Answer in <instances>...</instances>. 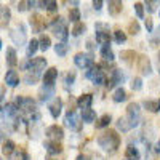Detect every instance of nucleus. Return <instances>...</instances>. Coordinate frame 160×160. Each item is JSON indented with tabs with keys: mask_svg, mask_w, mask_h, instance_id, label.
Returning a JSON list of instances; mask_svg holds the SVG:
<instances>
[{
	"mask_svg": "<svg viewBox=\"0 0 160 160\" xmlns=\"http://www.w3.org/2000/svg\"><path fill=\"white\" fill-rule=\"evenodd\" d=\"M13 104L18 108L19 114L28 120V122H37V120H40V112L37 111V104L32 98H29V96H16Z\"/></svg>",
	"mask_w": 160,
	"mask_h": 160,
	"instance_id": "nucleus-1",
	"label": "nucleus"
},
{
	"mask_svg": "<svg viewBox=\"0 0 160 160\" xmlns=\"http://www.w3.org/2000/svg\"><path fill=\"white\" fill-rule=\"evenodd\" d=\"M22 68L26 69V83L34 85L37 83V80L42 75V71L47 68V59L45 58H34V59H28V62L22 64Z\"/></svg>",
	"mask_w": 160,
	"mask_h": 160,
	"instance_id": "nucleus-2",
	"label": "nucleus"
},
{
	"mask_svg": "<svg viewBox=\"0 0 160 160\" xmlns=\"http://www.w3.org/2000/svg\"><path fill=\"white\" fill-rule=\"evenodd\" d=\"M98 144H99V148H102L104 151L115 152L118 149V146H120V136L117 135L115 130H108L98 138Z\"/></svg>",
	"mask_w": 160,
	"mask_h": 160,
	"instance_id": "nucleus-3",
	"label": "nucleus"
},
{
	"mask_svg": "<svg viewBox=\"0 0 160 160\" xmlns=\"http://www.w3.org/2000/svg\"><path fill=\"white\" fill-rule=\"evenodd\" d=\"M51 31H53V34H55L58 38H61V42H66V40H68V37H69L68 24H66V21H64L61 16H58V18L53 19V22H51Z\"/></svg>",
	"mask_w": 160,
	"mask_h": 160,
	"instance_id": "nucleus-4",
	"label": "nucleus"
},
{
	"mask_svg": "<svg viewBox=\"0 0 160 160\" xmlns=\"http://www.w3.org/2000/svg\"><path fill=\"white\" fill-rule=\"evenodd\" d=\"M10 38L13 40V43L15 45H24L26 43V40H28V35H26V28H24V24L19 22L16 28H13L10 31Z\"/></svg>",
	"mask_w": 160,
	"mask_h": 160,
	"instance_id": "nucleus-5",
	"label": "nucleus"
},
{
	"mask_svg": "<svg viewBox=\"0 0 160 160\" xmlns=\"http://www.w3.org/2000/svg\"><path fill=\"white\" fill-rule=\"evenodd\" d=\"M127 118L131 123V127H136L141 120V109L138 102H130L127 108Z\"/></svg>",
	"mask_w": 160,
	"mask_h": 160,
	"instance_id": "nucleus-6",
	"label": "nucleus"
},
{
	"mask_svg": "<svg viewBox=\"0 0 160 160\" xmlns=\"http://www.w3.org/2000/svg\"><path fill=\"white\" fill-rule=\"evenodd\" d=\"M74 62H75L77 68H80V69H90L91 66H95L93 56L87 55V53H77L75 58H74Z\"/></svg>",
	"mask_w": 160,
	"mask_h": 160,
	"instance_id": "nucleus-7",
	"label": "nucleus"
},
{
	"mask_svg": "<svg viewBox=\"0 0 160 160\" xmlns=\"http://www.w3.org/2000/svg\"><path fill=\"white\" fill-rule=\"evenodd\" d=\"M64 125L71 130H75V131H78L82 128V122H80V118L77 117V114L74 111H68V114L64 117Z\"/></svg>",
	"mask_w": 160,
	"mask_h": 160,
	"instance_id": "nucleus-8",
	"label": "nucleus"
},
{
	"mask_svg": "<svg viewBox=\"0 0 160 160\" xmlns=\"http://www.w3.org/2000/svg\"><path fill=\"white\" fill-rule=\"evenodd\" d=\"M136 66H138V71L142 74V75H149L151 72H152V64H151V59L146 56V55H141V56H138V62H136Z\"/></svg>",
	"mask_w": 160,
	"mask_h": 160,
	"instance_id": "nucleus-9",
	"label": "nucleus"
},
{
	"mask_svg": "<svg viewBox=\"0 0 160 160\" xmlns=\"http://www.w3.org/2000/svg\"><path fill=\"white\" fill-rule=\"evenodd\" d=\"M47 136H48V141H61L64 136V130L58 125H51L47 128Z\"/></svg>",
	"mask_w": 160,
	"mask_h": 160,
	"instance_id": "nucleus-10",
	"label": "nucleus"
},
{
	"mask_svg": "<svg viewBox=\"0 0 160 160\" xmlns=\"http://www.w3.org/2000/svg\"><path fill=\"white\" fill-rule=\"evenodd\" d=\"M56 78H58V69L56 68L47 69L45 75H43V87H55Z\"/></svg>",
	"mask_w": 160,
	"mask_h": 160,
	"instance_id": "nucleus-11",
	"label": "nucleus"
},
{
	"mask_svg": "<svg viewBox=\"0 0 160 160\" xmlns=\"http://www.w3.org/2000/svg\"><path fill=\"white\" fill-rule=\"evenodd\" d=\"M11 19V10L5 5H0V29L7 28Z\"/></svg>",
	"mask_w": 160,
	"mask_h": 160,
	"instance_id": "nucleus-12",
	"label": "nucleus"
},
{
	"mask_svg": "<svg viewBox=\"0 0 160 160\" xmlns=\"http://www.w3.org/2000/svg\"><path fill=\"white\" fill-rule=\"evenodd\" d=\"M29 22L32 26V31L34 32H42L45 29V21H43V18L40 16V15H32L31 19H29Z\"/></svg>",
	"mask_w": 160,
	"mask_h": 160,
	"instance_id": "nucleus-13",
	"label": "nucleus"
},
{
	"mask_svg": "<svg viewBox=\"0 0 160 160\" xmlns=\"http://www.w3.org/2000/svg\"><path fill=\"white\" fill-rule=\"evenodd\" d=\"M48 109H50V114H51L53 118H58L59 114H61V109H62V101H61V98H55V99H53V101L50 102V106H48Z\"/></svg>",
	"mask_w": 160,
	"mask_h": 160,
	"instance_id": "nucleus-14",
	"label": "nucleus"
},
{
	"mask_svg": "<svg viewBox=\"0 0 160 160\" xmlns=\"http://www.w3.org/2000/svg\"><path fill=\"white\" fill-rule=\"evenodd\" d=\"M123 80H125V77H123V74L120 72L118 69H114L112 71V77L106 82V87L108 88H112L114 85H118V83H123Z\"/></svg>",
	"mask_w": 160,
	"mask_h": 160,
	"instance_id": "nucleus-15",
	"label": "nucleus"
},
{
	"mask_svg": "<svg viewBox=\"0 0 160 160\" xmlns=\"http://www.w3.org/2000/svg\"><path fill=\"white\" fill-rule=\"evenodd\" d=\"M5 83L8 87H13V88L18 87L19 85V75H18V72L13 71V69L7 71V74H5Z\"/></svg>",
	"mask_w": 160,
	"mask_h": 160,
	"instance_id": "nucleus-16",
	"label": "nucleus"
},
{
	"mask_svg": "<svg viewBox=\"0 0 160 160\" xmlns=\"http://www.w3.org/2000/svg\"><path fill=\"white\" fill-rule=\"evenodd\" d=\"M45 149L50 155H56L59 152H62V146L59 141H47L45 142Z\"/></svg>",
	"mask_w": 160,
	"mask_h": 160,
	"instance_id": "nucleus-17",
	"label": "nucleus"
},
{
	"mask_svg": "<svg viewBox=\"0 0 160 160\" xmlns=\"http://www.w3.org/2000/svg\"><path fill=\"white\" fill-rule=\"evenodd\" d=\"M51 96H55V87H42V88H40V91H38V99L42 101V102L48 101Z\"/></svg>",
	"mask_w": 160,
	"mask_h": 160,
	"instance_id": "nucleus-18",
	"label": "nucleus"
},
{
	"mask_svg": "<svg viewBox=\"0 0 160 160\" xmlns=\"http://www.w3.org/2000/svg\"><path fill=\"white\" fill-rule=\"evenodd\" d=\"M93 102V95H90V93H87V95H82L78 99H77V106L80 109H90V106Z\"/></svg>",
	"mask_w": 160,
	"mask_h": 160,
	"instance_id": "nucleus-19",
	"label": "nucleus"
},
{
	"mask_svg": "<svg viewBox=\"0 0 160 160\" xmlns=\"http://www.w3.org/2000/svg\"><path fill=\"white\" fill-rule=\"evenodd\" d=\"M5 58H7V64L10 66V68H15V66L18 64V56H16L15 48H7V55H5Z\"/></svg>",
	"mask_w": 160,
	"mask_h": 160,
	"instance_id": "nucleus-20",
	"label": "nucleus"
},
{
	"mask_svg": "<svg viewBox=\"0 0 160 160\" xmlns=\"http://www.w3.org/2000/svg\"><path fill=\"white\" fill-rule=\"evenodd\" d=\"M142 106L149 112H158L160 111V99H146L142 102Z\"/></svg>",
	"mask_w": 160,
	"mask_h": 160,
	"instance_id": "nucleus-21",
	"label": "nucleus"
},
{
	"mask_svg": "<svg viewBox=\"0 0 160 160\" xmlns=\"http://www.w3.org/2000/svg\"><path fill=\"white\" fill-rule=\"evenodd\" d=\"M15 151H16V144L13 142L11 139H7V141H3V146H2V152H3V155H7V157H11Z\"/></svg>",
	"mask_w": 160,
	"mask_h": 160,
	"instance_id": "nucleus-22",
	"label": "nucleus"
},
{
	"mask_svg": "<svg viewBox=\"0 0 160 160\" xmlns=\"http://www.w3.org/2000/svg\"><path fill=\"white\" fill-rule=\"evenodd\" d=\"M109 15H118L120 11H122V8H123V3L120 2V0H111L109 2Z\"/></svg>",
	"mask_w": 160,
	"mask_h": 160,
	"instance_id": "nucleus-23",
	"label": "nucleus"
},
{
	"mask_svg": "<svg viewBox=\"0 0 160 160\" xmlns=\"http://www.w3.org/2000/svg\"><path fill=\"white\" fill-rule=\"evenodd\" d=\"M96 40L104 47V45H109L111 43V35L109 31H96Z\"/></svg>",
	"mask_w": 160,
	"mask_h": 160,
	"instance_id": "nucleus-24",
	"label": "nucleus"
},
{
	"mask_svg": "<svg viewBox=\"0 0 160 160\" xmlns=\"http://www.w3.org/2000/svg\"><path fill=\"white\" fill-rule=\"evenodd\" d=\"M120 58H122V61H125L127 64H133L138 56H136V53L133 50H125V51L120 53Z\"/></svg>",
	"mask_w": 160,
	"mask_h": 160,
	"instance_id": "nucleus-25",
	"label": "nucleus"
},
{
	"mask_svg": "<svg viewBox=\"0 0 160 160\" xmlns=\"http://www.w3.org/2000/svg\"><path fill=\"white\" fill-rule=\"evenodd\" d=\"M95 118H96V112L93 111L91 108L90 109H83L82 111V120L85 123H91V122H95Z\"/></svg>",
	"mask_w": 160,
	"mask_h": 160,
	"instance_id": "nucleus-26",
	"label": "nucleus"
},
{
	"mask_svg": "<svg viewBox=\"0 0 160 160\" xmlns=\"http://www.w3.org/2000/svg\"><path fill=\"white\" fill-rule=\"evenodd\" d=\"M101 58L104 59V61H114V51H112V48L109 47V45H104L102 48H101Z\"/></svg>",
	"mask_w": 160,
	"mask_h": 160,
	"instance_id": "nucleus-27",
	"label": "nucleus"
},
{
	"mask_svg": "<svg viewBox=\"0 0 160 160\" xmlns=\"http://www.w3.org/2000/svg\"><path fill=\"white\" fill-rule=\"evenodd\" d=\"M37 50H38V40L32 38L31 42H29V45H28V50H26V55H28L29 59H32V56L35 55V51H37Z\"/></svg>",
	"mask_w": 160,
	"mask_h": 160,
	"instance_id": "nucleus-28",
	"label": "nucleus"
},
{
	"mask_svg": "<svg viewBox=\"0 0 160 160\" xmlns=\"http://www.w3.org/2000/svg\"><path fill=\"white\" fill-rule=\"evenodd\" d=\"M125 157L127 160H138L139 158V151L135 148V146H128L125 151Z\"/></svg>",
	"mask_w": 160,
	"mask_h": 160,
	"instance_id": "nucleus-29",
	"label": "nucleus"
},
{
	"mask_svg": "<svg viewBox=\"0 0 160 160\" xmlns=\"http://www.w3.org/2000/svg\"><path fill=\"white\" fill-rule=\"evenodd\" d=\"M117 128H118V130H122V131L125 133V131H130L133 127H131V123L128 122V118H127V117H120V118L117 120Z\"/></svg>",
	"mask_w": 160,
	"mask_h": 160,
	"instance_id": "nucleus-30",
	"label": "nucleus"
},
{
	"mask_svg": "<svg viewBox=\"0 0 160 160\" xmlns=\"http://www.w3.org/2000/svg\"><path fill=\"white\" fill-rule=\"evenodd\" d=\"M112 99L115 101V102H122V101H125L127 99V91L120 87V88H117L115 91H114V96H112Z\"/></svg>",
	"mask_w": 160,
	"mask_h": 160,
	"instance_id": "nucleus-31",
	"label": "nucleus"
},
{
	"mask_svg": "<svg viewBox=\"0 0 160 160\" xmlns=\"http://www.w3.org/2000/svg\"><path fill=\"white\" fill-rule=\"evenodd\" d=\"M91 80H93V83H95V85H104V83H106V75H104L102 71L98 69V71L95 72V75L91 77Z\"/></svg>",
	"mask_w": 160,
	"mask_h": 160,
	"instance_id": "nucleus-32",
	"label": "nucleus"
},
{
	"mask_svg": "<svg viewBox=\"0 0 160 160\" xmlns=\"http://www.w3.org/2000/svg\"><path fill=\"white\" fill-rule=\"evenodd\" d=\"M50 45H51V38H50L48 35H45V34L40 35V40H38V48L45 51V50H48V48H50Z\"/></svg>",
	"mask_w": 160,
	"mask_h": 160,
	"instance_id": "nucleus-33",
	"label": "nucleus"
},
{
	"mask_svg": "<svg viewBox=\"0 0 160 160\" xmlns=\"http://www.w3.org/2000/svg\"><path fill=\"white\" fill-rule=\"evenodd\" d=\"M10 160H29V155L24 149H16L13 152V155L10 157Z\"/></svg>",
	"mask_w": 160,
	"mask_h": 160,
	"instance_id": "nucleus-34",
	"label": "nucleus"
},
{
	"mask_svg": "<svg viewBox=\"0 0 160 160\" xmlns=\"http://www.w3.org/2000/svg\"><path fill=\"white\" fill-rule=\"evenodd\" d=\"M68 50H69V45L66 43V42H59V43L55 45V51H56V55H58V56H66Z\"/></svg>",
	"mask_w": 160,
	"mask_h": 160,
	"instance_id": "nucleus-35",
	"label": "nucleus"
},
{
	"mask_svg": "<svg viewBox=\"0 0 160 160\" xmlns=\"http://www.w3.org/2000/svg\"><path fill=\"white\" fill-rule=\"evenodd\" d=\"M85 31H87V26H85L83 22H77V24H74V28H72L71 32H72L74 37H78L80 34H83Z\"/></svg>",
	"mask_w": 160,
	"mask_h": 160,
	"instance_id": "nucleus-36",
	"label": "nucleus"
},
{
	"mask_svg": "<svg viewBox=\"0 0 160 160\" xmlns=\"http://www.w3.org/2000/svg\"><path fill=\"white\" fill-rule=\"evenodd\" d=\"M139 31H141V26H139V22H138L136 19L130 21V24H128V32H130L131 35H136Z\"/></svg>",
	"mask_w": 160,
	"mask_h": 160,
	"instance_id": "nucleus-37",
	"label": "nucleus"
},
{
	"mask_svg": "<svg viewBox=\"0 0 160 160\" xmlns=\"http://www.w3.org/2000/svg\"><path fill=\"white\" fill-rule=\"evenodd\" d=\"M111 115L109 114H106V115H102L98 122H96V128H104V127H109V123H111Z\"/></svg>",
	"mask_w": 160,
	"mask_h": 160,
	"instance_id": "nucleus-38",
	"label": "nucleus"
},
{
	"mask_svg": "<svg viewBox=\"0 0 160 160\" xmlns=\"http://www.w3.org/2000/svg\"><path fill=\"white\" fill-rule=\"evenodd\" d=\"M74 82H75V72H74V71H71V72H68V74H66V77H64V83H66V88L72 87V85H74Z\"/></svg>",
	"mask_w": 160,
	"mask_h": 160,
	"instance_id": "nucleus-39",
	"label": "nucleus"
},
{
	"mask_svg": "<svg viewBox=\"0 0 160 160\" xmlns=\"http://www.w3.org/2000/svg\"><path fill=\"white\" fill-rule=\"evenodd\" d=\"M69 19H71L74 24L80 22V21H78V19H80V10H78V8H72V10H69Z\"/></svg>",
	"mask_w": 160,
	"mask_h": 160,
	"instance_id": "nucleus-40",
	"label": "nucleus"
},
{
	"mask_svg": "<svg viewBox=\"0 0 160 160\" xmlns=\"http://www.w3.org/2000/svg\"><path fill=\"white\" fill-rule=\"evenodd\" d=\"M158 42H160V26H157L155 32H152V35H151V45L155 47V45H158Z\"/></svg>",
	"mask_w": 160,
	"mask_h": 160,
	"instance_id": "nucleus-41",
	"label": "nucleus"
},
{
	"mask_svg": "<svg viewBox=\"0 0 160 160\" xmlns=\"http://www.w3.org/2000/svg\"><path fill=\"white\" fill-rule=\"evenodd\" d=\"M114 38H115V42H117V43H123L125 40H127V34L122 32L120 29H117V31L114 32Z\"/></svg>",
	"mask_w": 160,
	"mask_h": 160,
	"instance_id": "nucleus-42",
	"label": "nucleus"
},
{
	"mask_svg": "<svg viewBox=\"0 0 160 160\" xmlns=\"http://www.w3.org/2000/svg\"><path fill=\"white\" fill-rule=\"evenodd\" d=\"M133 7H135L136 16H138L139 19H142V18H144V5H142V3H139V2H136V3L133 5Z\"/></svg>",
	"mask_w": 160,
	"mask_h": 160,
	"instance_id": "nucleus-43",
	"label": "nucleus"
},
{
	"mask_svg": "<svg viewBox=\"0 0 160 160\" xmlns=\"http://www.w3.org/2000/svg\"><path fill=\"white\" fill-rule=\"evenodd\" d=\"M43 8H47L48 11H55L58 8V3L53 2V0H45V2H43Z\"/></svg>",
	"mask_w": 160,
	"mask_h": 160,
	"instance_id": "nucleus-44",
	"label": "nucleus"
},
{
	"mask_svg": "<svg viewBox=\"0 0 160 160\" xmlns=\"http://www.w3.org/2000/svg\"><path fill=\"white\" fill-rule=\"evenodd\" d=\"M131 88L135 90V91L141 90V88H142V80H141L139 77H136V78H133V82H131Z\"/></svg>",
	"mask_w": 160,
	"mask_h": 160,
	"instance_id": "nucleus-45",
	"label": "nucleus"
},
{
	"mask_svg": "<svg viewBox=\"0 0 160 160\" xmlns=\"http://www.w3.org/2000/svg\"><path fill=\"white\" fill-rule=\"evenodd\" d=\"M157 5H158L157 2H151V0H149V2H146V8H148V11H149V13H154Z\"/></svg>",
	"mask_w": 160,
	"mask_h": 160,
	"instance_id": "nucleus-46",
	"label": "nucleus"
},
{
	"mask_svg": "<svg viewBox=\"0 0 160 160\" xmlns=\"http://www.w3.org/2000/svg\"><path fill=\"white\" fill-rule=\"evenodd\" d=\"M144 24H146V29H148V32H152V29H154V26H152V19H151V18H148Z\"/></svg>",
	"mask_w": 160,
	"mask_h": 160,
	"instance_id": "nucleus-47",
	"label": "nucleus"
},
{
	"mask_svg": "<svg viewBox=\"0 0 160 160\" xmlns=\"http://www.w3.org/2000/svg\"><path fill=\"white\" fill-rule=\"evenodd\" d=\"M93 8H95L96 11H99L102 8V2H101V0H95V2H93Z\"/></svg>",
	"mask_w": 160,
	"mask_h": 160,
	"instance_id": "nucleus-48",
	"label": "nucleus"
},
{
	"mask_svg": "<svg viewBox=\"0 0 160 160\" xmlns=\"http://www.w3.org/2000/svg\"><path fill=\"white\" fill-rule=\"evenodd\" d=\"M28 5H29V2H19L18 10H19V11H26V10H28Z\"/></svg>",
	"mask_w": 160,
	"mask_h": 160,
	"instance_id": "nucleus-49",
	"label": "nucleus"
},
{
	"mask_svg": "<svg viewBox=\"0 0 160 160\" xmlns=\"http://www.w3.org/2000/svg\"><path fill=\"white\" fill-rule=\"evenodd\" d=\"M5 93H7V91H5V87H3V85H0V102L3 101V98H5Z\"/></svg>",
	"mask_w": 160,
	"mask_h": 160,
	"instance_id": "nucleus-50",
	"label": "nucleus"
},
{
	"mask_svg": "<svg viewBox=\"0 0 160 160\" xmlns=\"http://www.w3.org/2000/svg\"><path fill=\"white\" fill-rule=\"evenodd\" d=\"M75 160H90V158H88L87 155H83V154H80V155H78V157H77Z\"/></svg>",
	"mask_w": 160,
	"mask_h": 160,
	"instance_id": "nucleus-51",
	"label": "nucleus"
},
{
	"mask_svg": "<svg viewBox=\"0 0 160 160\" xmlns=\"http://www.w3.org/2000/svg\"><path fill=\"white\" fill-rule=\"evenodd\" d=\"M155 149H157V152H160V139L157 141V148H155Z\"/></svg>",
	"mask_w": 160,
	"mask_h": 160,
	"instance_id": "nucleus-52",
	"label": "nucleus"
},
{
	"mask_svg": "<svg viewBox=\"0 0 160 160\" xmlns=\"http://www.w3.org/2000/svg\"><path fill=\"white\" fill-rule=\"evenodd\" d=\"M2 114H3V109H2V108H0V117H2Z\"/></svg>",
	"mask_w": 160,
	"mask_h": 160,
	"instance_id": "nucleus-53",
	"label": "nucleus"
},
{
	"mask_svg": "<svg viewBox=\"0 0 160 160\" xmlns=\"http://www.w3.org/2000/svg\"><path fill=\"white\" fill-rule=\"evenodd\" d=\"M0 50H2V38H0Z\"/></svg>",
	"mask_w": 160,
	"mask_h": 160,
	"instance_id": "nucleus-54",
	"label": "nucleus"
},
{
	"mask_svg": "<svg viewBox=\"0 0 160 160\" xmlns=\"http://www.w3.org/2000/svg\"><path fill=\"white\" fill-rule=\"evenodd\" d=\"M47 160H55V158H53V157H48V158H47Z\"/></svg>",
	"mask_w": 160,
	"mask_h": 160,
	"instance_id": "nucleus-55",
	"label": "nucleus"
},
{
	"mask_svg": "<svg viewBox=\"0 0 160 160\" xmlns=\"http://www.w3.org/2000/svg\"><path fill=\"white\" fill-rule=\"evenodd\" d=\"M158 61H160V53H158Z\"/></svg>",
	"mask_w": 160,
	"mask_h": 160,
	"instance_id": "nucleus-56",
	"label": "nucleus"
},
{
	"mask_svg": "<svg viewBox=\"0 0 160 160\" xmlns=\"http://www.w3.org/2000/svg\"><path fill=\"white\" fill-rule=\"evenodd\" d=\"M0 160H2V158H0Z\"/></svg>",
	"mask_w": 160,
	"mask_h": 160,
	"instance_id": "nucleus-57",
	"label": "nucleus"
}]
</instances>
